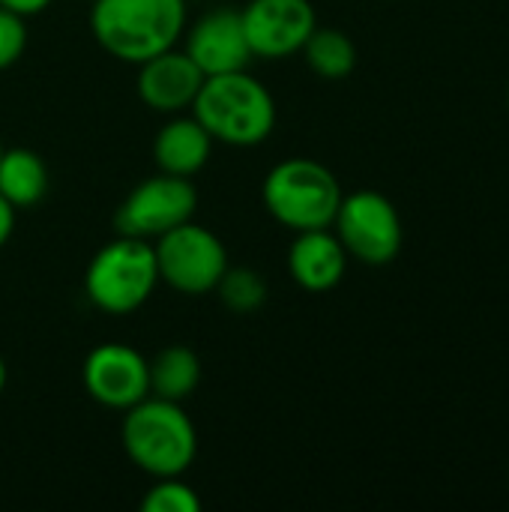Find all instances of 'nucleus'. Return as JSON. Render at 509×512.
I'll use <instances>...</instances> for the list:
<instances>
[{
	"mask_svg": "<svg viewBox=\"0 0 509 512\" xmlns=\"http://www.w3.org/2000/svg\"><path fill=\"white\" fill-rule=\"evenodd\" d=\"M90 30L111 57L138 66L183 36L186 0H96Z\"/></svg>",
	"mask_w": 509,
	"mask_h": 512,
	"instance_id": "1",
	"label": "nucleus"
},
{
	"mask_svg": "<svg viewBox=\"0 0 509 512\" xmlns=\"http://www.w3.org/2000/svg\"><path fill=\"white\" fill-rule=\"evenodd\" d=\"M192 108L210 138L231 147H255L276 126L273 93L246 69L207 75Z\"/></svg>",
	"mask_w": 509,
	"mask_h": 512,
	"instance_id": "2",
	"label": "nucleus"
},
{
	"mask_svg": "<svg viewBox=\"0 0 509 512\" xmlns=\"http://www.w3.org/2000/svg\"><path fill=\"white\" fill-rule=\"evenodd\" d=\"M123 450L153 480L183 477L198 456V432L180 402L147 396L123 417Z\"/></svg>",
	"mask_w": 509,
	"mask_h": 512,
	"instance_id": "3",
	"label": "nucleus"
},
{
	"mask_svg": "<svg viewBox=\"0 0 509 512\" xmlns=\"http://www.w3.org/2000/svg\"><path fill=\"white\" fill-rule=\"evenodd\" d=\"M264 207L288 231L333 228L336 210L342 204V186L336 174L315 159H285L264 180Z\"/></svg>",
	"mask_w": 509,
	"mask_h": 512,
	"instance_id": "4",
	"label": "nucleus"
},
{
	"mask_svg": "<svg viewBox=\"0 0 509 512\" xmlns=\"http://www.w3.org/2000/svg\"><path fill=\"white\" fill-rule=\"evenodd\" d=\"M156 285L159 267L153 246L126 234H117V240L102 246L84 273L87 300L108 315H129L141 309Z\"/></svg>",
	"mask_w": 509,
	"mask_h": 512,
	"instance_id": "5",
	"label": "nucleus"
},
{
	"mask_svg": "<svg viewBox=\"0 0 509 512\" xmlns=\"http://www.w3.org/2000/svg\"><path fill=\"white\" fill-rule=\"evenodd\" d=\"M153 252L159 267V282L189 297L216 291L222 273L228 270L225 243L210 228L195 225L192 219L162 234Z\"/></svg>",
	"mask_w": 509,
	"mask_h": 512,
	"instance_id": "6",
	"label": "nucleus"
},
{
	"mask_svg": "<svg viewBox=\"0 0 509 512\" xmlns=\"http://www.w3.org/2000/svg\"><path fill=\"white\" fill-rule=\"evenodd\" d=\"M333 228L348 258H357L372 267L390 264L399 255L405 237L396 204L375 189L342 195Z\"/></svg>",
	"mask_w": 509,
	"mask_h": 512,
	"instance_id": "7",
	"label": "nucleus"
},
{
	"mask_svg": "<svg viewBox=\"0 0 509 512\" xmlns=\"http://www.w3.org/2000/svg\"><path fill=\"white\" fill-rule=\"evenodd\" d=\"M198 210V189L192 186L189 177H174V174H159L141 180L117 207L114 228L117 234L126 237H141V240H159L171 228L189 222Z\"/></svg>",
	"mask_w": 509,
	"mask_h": 512,
	"instance_id": "8",
	"label": "nucleus"
},
{
	"mask_svg": "<svg viewBox=\"0 0 509 512\" xmlns=\"http://www.w3.org/2000/svg\"><path fill=\"white\" fill-rule=\"evenodd\" d=\"M84 390L111 411H129L150 396V363L123 342H105L84 360Z\"/></svg>",
	"mask_w": 509,
	"mask_h": 512,
	"instance_id": "9",
	"label": "nucleus"
},
{
	"mask_svg": "<svg viewBox=\"0 0 509 512\" xmlns=\"http://www.w3.org/2000/svg\"><path fill=\"white\" fill-rule=\"evenodd\" d=\"M240 18L252 54L267 60L297 54L318 27L309 0H249L246 9H240Z\"/></svg>",
	"mask_w": 509,
	"mask_h": 512,
	"instance_id": "10",
	"label": "nucleus"
},
{
	"mask_svg": "<svg viewBox=\"0 0 509 512\" xmlns=\"http://www.w3.org/2000/svg\"><path fill=\"white\" fill-rule=\"evenodd\" d=\"M186 33V54L195 60V66L204 75H225V72H240L246 69L255 54L249 48L246 30L240 9L222 6L207 15H201Z\"/></svg>",
	"mask_w": 509,
	"mask_h": 512,
	"instance_id": "11",
	"label": "nucleus"
},
{
	"mask_svg": "<svg viewBox=\"0 0 509 512\" xmlns=\"http://www.w3.org/2000/svg\"><path fill=\"white\" fill-rule=\"evenodd\" d=\"M204 72L195 66V60L186 51H162L144 63H138V96L147 108L159 111V114H180L186 108H192L201 84H204Z\"/></svg>",
	"mask_w": 509,
	"mask_h": 512,
	"instance_id": "12",
	"label": "nucleus"
},
{
	"mask_svg": "<svg viewBox=\"0 0 509 512\" xmlns=\"http://www.w3.org/2000/svg\"><path fill=\"white\" fill-rule=\"evenodd\" d=\"M348 252L339 243L336 231L315 228V231H297V240L288 252V273L291 279L312 294H324L336 288L345 276Z\"/></svg>",
	"mask_w": 509,
	"mask_h": 512,
	"instance_id": "13",
	"label": "nucleus"
},
{
	"mask_svg": "<svg viewBox=\"0 0 509 512\" xmlns=\"http://www.w3.org/2000/svg\"><path fill=\"white\" fill-rule=\"evenodd\" d=\"M210 150H213V138L195 117L168 120L153 141V156L159 171L174 177H195L207 165Z\"/></svg>",
	"mask_w": 509,
	"mask_h": 512,
	"instance_id": "14",
	"label": "nucleus"
},
{
	"mask_svg": "<svg viewBox=\"0 0 509 512\" xmlns=\"http://www.w3.org/2000/svg\"><path fill=\"white\" fill-rule=\"evenodd\" d=\"M48 192V168L39 153L12 147L0 153V195L15 207H36Z\"/></svg>",
	"mask_w": 509,
	"mask_h": 512,
	"instance_id": "15",
	"label": "nucleus"
},
{
	"mask_svg": "<svg viewBox=\"0 0 509 512\" xmlns=\"http://www.w3.org/2000/svg\"><path fill=\"white\" fill-rule=\"evenodd\" d=\"M201 384V360L186 345H168L150 360V396L186 402Z\"/></svg>",
	"mask_w": 509,
	"mask_h": 512,
	"instance_id": "16",
	"label": "nucleus"
},
{
	"mask_svg": "<svg viewBox=\"0 0 509 512\" xmlns=\"http://www.w3.org/2000/svg\"><path fill=\"white\" fill-rule=\"evenodd\" d=\"M300 51H303L309 69L327 81H339V78L351 75L357 66V45L351 42L348 33H342L336 27H315Z\"/></svg>",
	"mask_w": 509,
	"mask_h": 512,
	"instance_id": "17",
	"label": "nucleus"
},
{
	"mask_svg": "<svg viewBox=\"0 0 509 512\" xmlns=\"http://www.w3.org/2000/svg\"><path fill=\"white\" fill-rule=\"evenodd\" d=\"M216 291L231 312H255L267 300V282L249 267H228Z\"/></svg>",
	"mask_w": 509,
	"mask_h": 512,
	"instance_id": "18",
	"label": "nucleus"
},
{
	"mask_svg": "<svg viewBox=\"0 0 509 512\" xmlns=\"http://www.w3.org/2000/svg\"><path fill=\"white\" fill-rule=\"evenodd\" d=\"M144 512H198L201 498L180 477H162L141 501Z\"/></svg>",
	"mask_w": 509,
	"mask_h": 512,
	"instance_id": "19",
	"label": "nucleus"
},
{
	"mask_svg": "<svg viewBox=\"0 0 509 512\" xmlns=\"http://www.w3.org/2000/svg\"><path fill=\"white\" fill-rule=\"evenodd\" d=\"M27 48V24L24 15L0 6V72L18 63V57Z\"/></svg>",
	"mask_w": 509,
	"mask_h": 512,
	"instance_id": "20",
	"label": "nucleus"
},
{
	"mask_svg": "<svg viewBox=\"0 0 509 512\" xmlns=\"http://www.w3.org/2000/svg\"><path fill=\"white\" fill-rule=\"evenodd\" d=\"M12 228H15V207L0 195V249L9 243L12 237Z\"/></svg>",
	"mask_w": 509,
	"mask_h": 512,
	"instance_id": "21",
	"label": "nucleus"
},
{
	"mask_svg": "<svg viewBox=\"0 0 509 512\" xmlns=\"http://www.w3.org/2000/svg\"><path fill=\"white\" fill-rule=\"evenodd\" d=\"M48 3L51 0H0V6H6V9H12V12H18V15H39L42 9H48Z\"/></svg>",
	"mask_w": 509,
	"mask_h": 512,
	"instance_id": "22",
	"label": "nucleus"
},
{
	"mask_svg": "<svg viewBox=\"0 0 509 512\" xmlns=\"http://www.w3.org/2000/svg\"><path fill=\"white\" fill-rule=\"evenodd\" d=\"M3 387H6V363L0 357V393H3Z\"/></svg>",
	"mask_w": 509,
	"mask_h": 512,
	"instance_id": "23",
	"label": "nucleus"
},
{
	"mask_svg": "<svg viewBox=\"0 0 509 512\" xmlns=\"http://www.w3.org/2000/svg\"><path fill=\"white\" fill-rule=\"evenodd\" d=\"M507 105H509V90H507Z\"/></svg>",
	"mask_w": 509,
	"mask_h": 512,
	"instance_id": "24",
	"label": "nucleus"
},
{
	"mask_svg": "<svg viewBox=\"0 0 509 512\" xmlns=\"http://www.w3.org/2000/svg\"><path fill=\"white\" fill-rule=\"evenodd\" d=\"M0 153H3V144H0Z\"/></svg>",
	"mask_w": 509,
	"mask_h": 512,
	"instance_id": "25",
	"label": "nucleus"
}]
</instances>
